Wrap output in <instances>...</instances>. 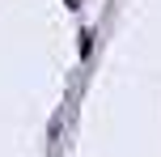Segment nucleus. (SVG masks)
I'll return each instance as SVG.
<instances>
[{
    "instance_id": "nucleus-1",
    "label": "nucleus",
    "mask_w": 161,
    "mask_h": 157,
    "mask_svg": "<svg viewBox=\"0 0 161 157\" xmlns=\"http://www.w3.org/2000/svg\"><path fill=\"white\" fill-rule=\"evenodd\" d=\"M68 8H80V0H68Z\"/></svg>"
}]
</instances>
